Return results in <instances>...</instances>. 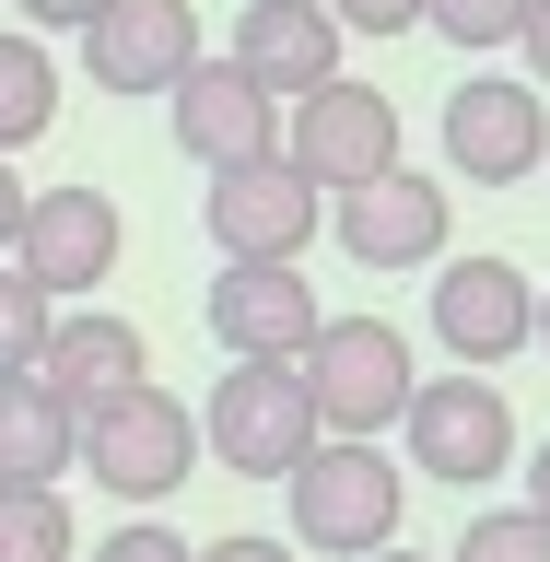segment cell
<instances>
[{
  "instance_id": "1",
  "label": "cell",
  "mask_w": 550,
  "mask_h": 562,
  "mask_svg": "<svg viewBox=\"0 0 550 562\" xmlns=\"http://www.w3.org/2000/svg\"><path fill=\"white\" fill-rule=\"evenodd\" d=\"M305 398H316V434L328 446H386L399 411H411V328H386V316H316L305 340Z\"/></svg>"
},
{
  "instance_id": "2",
  "label": "cell",
  "mask_w": 550,
  "mask_h": 562,
  "mask_svg": "<svg viewBox=\"0 0 550 562\" xmlns=\"http://www.w3.org/2000/svg\"><path fill=\"white\" fill-rule=\"evenodd\" d=\"M281 492H293V551H316V562L399 551V516H411V469L386 446H316Z\"/></svg>"
},
{
  "instance_id": "3",
  "label": "cell",
  "mask_w": 550,
  "mask_h": 562,
  "mask_svg": "<svg viewBox=\"0 0 550 562\" xmlns=\"http://www.w3.org/2000/svg\"><path fill=\"white\" fill-rule=\"evenodd\" d=\"M316 446H328V434H316V398H305L293 363H235V375H211L200 457H223L235 481H293Z\"/></svg>"
},
{
  "instance_id": "4",
  "label": "cell",
  "mask_w": 550,
  "mask_h": 562,
  "mask_svg": "<svg viewBox=\"0 0 550 562\" xmlns=\"http://www.w3.org/2000/svg\"><path fill=\"white\" fill-rule=\"evenodd\" d=\"M70 469H82V481H105L117 504H165V492L200 469V411H188L176 386H130V398L82 411Z\"/></svg>"
},
{
  "instance_id": "5",
  "label": "cell",
  "mask_w": 550,
  "mask_h": 562,
  "mask_svg": "<svg viewBox=\"0 0 550 562\" xmlns=\"http://www.w3.org/2000/svg\"><path fill=\"white\" fill-rule=\"evenodd\" d=\"M399 434H411V469L446 492H481L516 469V411H504V386L492 375H422L411 411H399Z\"/></svg>"
},
{
  "instance_id": "6",
  "label": "cell",
  "mask_w": 550,
  "mask_h": 562,
  "mask_svg": "<svg viewBox=\"0 0 550 562\" xmlns=\"http://www.w3.org/2000/svg\"><path fill=\"white\" fill-rule=\"evenodd\" d=\"M281 165L305 176L316 200H340V188H375L386 165H399V105L375 94V82H316L293 117H281Z\"/></svg>"
},
{
  "instance_id": "7",
  "label": "cell",
  "mask_w": 550,
  "mask_h": 562,
  "mask_svg": "<svg viewBox=\"0 0 550 562\" xmlns=\"http://www.w3.org/2000/svg\"><path fill=\"white\" fill-rule=\"evenodd\" d=\"M434 340H446V363H469V375L539 351V281H527L516 258H434Z\"/></svg>"
},
{
  "instance_id": "8",
  "label": "cell",
  "mask_w": 550,
  "mask_h": 562,
  "mask_svg": "<svg viewBox=\"0 0 550 562\" xmlns=\"http://www.w3.org/2000/svg\"><path fill=\"white\" fill-rule=\"evenodd\" d=\"M446 165L469 188H516V176L550 165V94L516 82V70H469L446 94Z\"/></svg>"
},
{
  "instance_id": "9",
  "label": "cell",
  "mask_w": 550,
  "mask_h": 562,
  "mask_svg": "<svg viewBox=\"0 0 550 562\" xmlns=\"http://www.w3.org/2000/svg\"><path fill=\"white\" fill-rule=\"evenodd\" d=\"M117 246H130V223H117L105 188H35L24 235H12V270H24L47 305H94V281L117 270Z\"/></svg>"
},
{
  "instance_id": "10",
  "label": "cell",
  "mask_w": 550,
  "mask_h": 562,
  "mask_svg": "<svg viewBox=\"0 0 550 562\" xmlns=\"http://www.w3.org/2000/svg\"><path fill=\"white\" fill-rule=\"evenodd\" d=\"M200 223H211V246L223 258H258V270H293L316 246V223H328V200H316L305 176L281 165H235V176H211V200H200Z\"/></svg>"
},
{
  "instance_id": "11",
  "label": "cell",
  "mask_w": 550,
  "mask_h": 562,
  "mask_svg": "<svg viewBox=\"0 0 550 562\" xmlns=\"http://www.w3.org/2000/svg\"><path fill=\"white\" fill-rule=\"evenodd\" d=\"M200 59L211 47H200V12H188V0H105L94 24H82L94 94H176Z\"/></svg>"
},
{
  "instance_id": "12",
  "label": "cell",
  "mask_w": 550,
  "mask_h": 562,
  "mask_svg": "<svg viewBox=\"0 0 550 562\" xmlns=\"http://www.w3.org/2000/svg\"><path fill=\"white\" fill-rule=\"evenodd\" d=\"M446 223H457V200L434 176H411V165H386L375 188H340V200H328V235H340V258H363V270H434V258H446Z\"/></svg>"
},
{
  "instance_id": "13",
  "label": "cell",
  "mask_w": 550,
  "mask_h": 562,
  "mask_svg": "<svg viewBox=\"0 0 550 562\" xmlns=\"http://www.w3.org/2000/svg\"><path fill=\"white\" fill-rule=\"evenodd\" d=\"M176 153H188V165H211V176H235V165H270L281 153V105L258 94V82H246L235 59H200L188 70V82H176Z\"/></svg>"
},
{
  "instance_id": "14",
  "label": "cell",
  "mask_w": 550,
  "mask_h": 562,
  "mask_svg": "<svg viewBox=\"0 0 550 562\" xmlns=\"http://www.w3.org/2000/svg\"><path fill=\"white\" fill-rule=\"evenodd\" d=\"M316 281L305 270H258V258H223V281H211V340L235 351V363H305L316 340Z\"/></svg>"
},
{
  "instance_id": "15",
  "label": "cell",
  "mask_w": 550,
  "mask_h": 562,
  "mask_svg": "<svg viewBox=\"0 0 550 562\" xmlns=\"http://www.w3.org/2000/svg\"><path fill=\"white\" fill-rule=\"evenodd\" d=\"M223 59H235L270 105H305L316 82H340V24H328V0H246Z\"/></svg>"
},
{
  "instance_id": "16",
  "label": "cell",
  "mask_w": 550,
  "mask_h": 562,
  "mask_svg": "<svg viewBox=\"0 0 550 562\" xmlns=\"http://www.w3.org/2000/svg\"><path fill=\"white\" fill-rule=\"evenodd\" d=\"M35 386H47V398L82 422V411H105V398L153 386V351H141L130 316H105V305H59V328H47V351H35Z\"/></svg>"
},
{
  "instance_id": "17",
  "label": "cell",
  "mask_w": 550,
  "mask_h": 562,
  "mask_svg": "<svg viewBox=\"0 0 550 562\" xmlns=\"http://www.w3.org/2000/svg\"><path fill=\"white\" fill-rule=\"evenodd\" d=\"M70 446H82V422H70L35 375H0V492H59Z\"/></svg>"
},
{
  "instance_id": "18",
  "label": "cell",
  "mask_w": 550,
  "mask_h": 562,
  "mask_svg": "<svg viewBox=\"0 0 550 562\" xmlns=\"http://www.w3.org/2000/svg\"><path fill=\"white\" fill-rule=\"evenodd\" d=\"M47 130H59V59H47V35L0 24V165Z\"/></svg>"
},
{
  "instance_id": "19",
  "label": "cell",
  "mask_w": 550,
  "mask_h": 562,
  "mask_svg": "<svg viewBox=\"0 0 550 562\" xmlns=\"http://www.w3.org/2000/svg\"><path fill=\"white\" fill-rule=\"evenodd\" d=\"M0 562H82L59 492H0Z\"/></svg>"
},
{
  "instance_id": "20",
  "label": "cell",
  "mask_w": 550,
  "mask_h": 562,
  "mask_svg": "<svg viewBox=\"0 0 550 562\" xmlns=\"http://www.w3.org/2000/svg\"><path fill=\"white\" fill-rule=\"evenodd\" d=\"M47 328H59V305L35 293L12 258H0V375H35V351H47Z\"/></svg>"
},
{
  "instance_id": "21",
  "label": "cell",
  "mask_w": 550,
  "mask_h": 562,
  "mask_svg": "<svg viewBox=\"0 0 550 562\" xmlns=\"http://www.w3.org/2000/svg\"><path fill=\"white\" fill-rule=\"evenodd\" d=\"M446 562H550V527L527 516V504H504V516H469V527H457Z\"/></svg>"
},
{
  "instance_id": "22",
  "label": "cell",
  "mask_w": 550,
  "mask_h": 562,
  "mask_svg": "<svg viewBox=\"0 0 550 562\" xmlns=\"http://www.w3.org/2000/svg\"><path fill=\"white\" fill-rule=\"evenodd\" d=\"M422 24L446 35V47H516L527 0H422Z\"/></svg>"
},
{
  "instance_id": "23",
  "label": "cell",
  "mask_w": 550,
  "mask_h": 562,
  "mask_svg": "<svg viewBox=\"0 0 550 562\" xmlns=\"http://www.w3.org/2000/svg\"><path fill=\"white\" fill-rule=\"evenodd\" d=\"M82 562H188V539H176V527H153V516H130V527H105Z\"/></svg>"
},
{
  "instance_id": "24",
  "label": "cell",
  "mask_w": 550,
  "mask_h": 562,
  "mask_svg": "<svg viewBox=\"0 0 550 562\" xmlns=\"http://www.w3.org/2000/svg\"><path fill=\"white\" fill-rule=\"evenodd\" d=\"M328 24H340V35H411L422 0H328Z\"/></svg>"
},
{
  "instance_id": "25",
  "label": "cell",
  "mask_w": 550,
  "mask_h": 562,
  "mask_svg": "<svg viewBox=\"0 0 550 562\" xmlns=\"http://www.w3.org/2000/svg\"><path fill=\"white\" fill-rule=\"evenodd\" d=\"M12 12H24V35H82L105 0H12Z\"/></svg>"
},
{
  "instance_id": "26",
  "label": "cell",
  "mask_w": 550,
  "mask_h": 562,
  "mask_svg": "<svg viewBox=\"0 0 550 562\" xmlns=\"http://www.w3.org/2000/svg\"><path fill=\"white\" fill-rule=\"evenodd\" d=\"M516 47H527V82L550 94V0H527V24H516Z\"/></svg>"
},
{
  "instance_id": "27",
  "label": "cell",
  "mask_w": 550,
  "mask_h": 562,
  "mask_svg": "<svg viewBox=\"0 0 550 562\" xmlns=\"http://www.w3.org/2000/svg\"><path fill=\"white\" fill-rule=\"evenodd\" d=\"M188 562H293V539H211V551H188Z\"/></svg>"
},
{
  "instance_id": "28",
  "label": "cell",
  "mask_w": 550,
  "mask_h": 562,
  "mask_svg": "<svg viewBox=\"0 0 550 562\" xmlns=\"http://www.w3.org/2000/svg\"><path fill=\"white\" fill-rule=\"evenodd\" d=\"M24 200H35V188H24L12 165H0V258H12V235H24Z\"/></svg>"
},
{
  "instance_id": "29",
  "label": "cell",
  "mask_w": 550,
  "mask_h": 562,
  "mask_svg": "<svg viewBox=\"0 0 550 562\" xmlns=\"http://www.w3.org/2000/svg\"><path fill=\"white\" fill-rule=\"evenodd\" d=\"M527 516H539V527H550V446H539V457H527Z\"/></svg>"
},
{
  "instance_id": "30",
  "label": "cell",
  "mask_w": 550,
  "mask_h": 562,
  "mask_svg": "<svg viewBox=\"0 0 550 562\" xmlns=\"http://www.w3.org/2000/svg\"><path fill=\"white\" fill-rule=\"evenodd\" d=\"M539 351H550V293H539Z\"/></svg>"
},
{
  "instance_id": "31",
  "label": "cell",
  "mask_w": 550,
  "mask_h": 562,
  "mask_svg": "<svg viewBox=\"0 0 550 562\" xmlns=\"http://www.w3.org/2000/svg\"><path fill=\"white\" fill-rule=\"evenodd\" d=\"M375 562H422V551H375Z\"/></svg>"
}]
</instances>
